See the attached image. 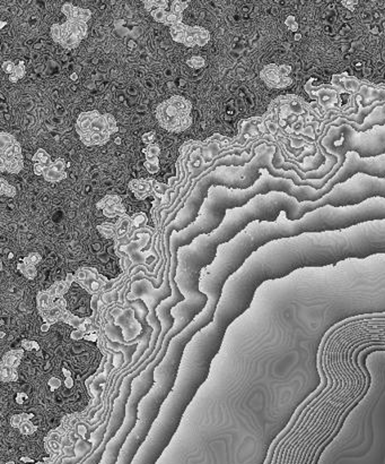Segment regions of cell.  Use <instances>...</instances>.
<instances>
[{"label": "cell", "instance_id": "cell-1", "mask_svg": "<svg viewBox=\"0 0 385 464\" xmlns=\"http://www.w3.org/2000/svg\"><path fill=\"white\" fill-rule=\"evenodd\" d=\"M375 255H385V220L274 240L249 257L247 271L259 288L265 281L285 277L300 268L324 267Z\"/></svg>", "mask_w": 385, "mask_h": 464}, {"label": "cell", "instance_id": "cell-2", "mask_svg": "<svg viewBox=\"0 0 385 464\" xmlns=\"http://www.w3.org/2000/svg\"><path fill=\"white\" fill-rule=\"evenodd\" d=\"M374 220H385V198L372 197L359 204L348 206L325 205L304 215L297 221L277 219L273 222L255 221L230 241L231 250L245 261L264 244L304 233H317L347 229Z\"/></svg>", "mask_w": 385, "mask_h": 464}, {"label": "cell", "instance_id": "cell-3", "mask_svg": "<svg viewBox=\"0 0 385 464\" xmlns=\"http://www.w3.org/2000/svg\"><path fill=\"white\" fill-rule=\"evenodd\" d=\"M321 147L330 157L337 160V164L328 174L331 179L339 171L350 152H355L363 159L385 154V125L374 126L365 132H358L349 124L330 126L321 141Z\"/></svg>", "mask_w": 385, "mask_h": 464}, {"label": "cell", "instance_id": "cell-4", "mask_svg": "<svg viewBox=\"0 0 385 464\" xmlns=\"http://www.w3.org/2000/svg\"><path fill=\"white\" fill-rule=\"evenodd\" d=\"M118 129L116 118L110 113L102 115L97 110L82 112L76 121V132L86 146L105 145Z\"/></svg>", "mask_w": 385, "mask_h": 464}, {"label": "cell", "instance_id": "cell-5", "mask_svg": "<svg viewBox=\"0 0 385 464\" xmlns=\"http://www.w3.org/2000/svg\"><path fill=\"white\" fill-rule=\"evenodd\" d=\"M192 104L181 95H174L159 103L156 108V119L164 129L171 133H182L192 125Z\"/></svg>", "mask_w": 385, "mask_h": 464}, {"label": "cell", "instance_id": "cell-6", "mask_svg": "<svg viewBox=\"0 0 385 464\" xmlns=\"http://www.w3.org/2000/svg\"><path fill=\"white\" fill-rule=\"evenodd\" d=\"M0 171L18 175L24 168L22 147L11 134L0 133Z\"/></svg>", "mask_w": 385, "mask_h": 464}, {"label": "cell", "instance_id": "cell-7", "mask_svg": "<svg viewBox=\"0 0 385 464\" xmlns=\"http://www.w3.org/2000/svg\"><path fill=\"white\" fill-rule=\"evenodd\" d=\"M87 23L79 20H66L63 24H53L51 36L54 42L66 49H75L87 36Z\"/></svg>", "mask_w": 385, "mask_h": 464}, {"label": "cell", "instance_id": "cell-8", "mask_svg": "<svg viewBox=\"0 0 385 464\" xmlns=\"http://www.w3.org/2000/svg\"><path fill=\"white\" fill-rule=\"evenodd\" d=\"M172 39L175 42L184 44L188 48L199 45L204 46L210 41V33L208 29L201 26H189L181 23L170 28Z\"/></svg>", "mask_w": 385, "mask_h": 464}, {"label": "cell", "instance_id": "cell-9", "mask_svg": "<svg viewBox=\"0 0 385 464\" xmlns=\"http://www.w3.org/2000/svg\"><path fill=\"white\" fill-rule=\"evenodd\" d=\"M165 186L153 179H133L129 183L130 191L138 200L143 201L151 195L163 196Z\"/></svg>", "mask_w": 385, "mask_h": 464}, {"label": "cell", "instance_id": "cell-10", "mask_svg": "<svg viewBox=\"0 0 385 464\" xmlns=\"http://www.w3.org/2000/svg\"><path fill=\"white\" fill-rule=\"evenodd\" d=\"M43 178L49 183H59L67 178L66 162L63 159H57L56 161L45 169L43 171Z\"/></svg>", "mask_w": 385, "mask_h": 464}, {"label": "cell", "instance_id": "cell-11", "mask_svg": "<svg viewBox=\"0 0 385 464\" xmlns=\"http://www.w3.org/2000/svg\"><path fill=\"white\" fill-rule=\"evenodd\" d=\"M61 11L67 17V20H79V22L87 23L92 17V12L90 9L74 6L70 2L63 3Z\"/></svg>", "mask_w": 385, "mask_h": 464}, {"label": "cell", "instance_id": "cell-12", "mask_svg": "<svg viewBox=\"0 0 385 464\" xmlns=\"http://www.w3.org/2000/svg\"><path fill=\"white\" fill-rule=\"evenodd\" d=\"M32 160H33V170H34V174L37 176L43 175V171L53 162L51 160V157H50V154L43 149L37 150L36 153L34 154V157L32 158Z\"/></svg>", "mask_w": 385, "mask_h": 464}, {"label": "cell", "instance_id": "cell-13", "mask_svg": "<svg viewBox=\"0 0 385 464\" xmlns=\"http://www.w3.org/2000/svg\"><path fill=\"white\" fill-rule=\"evenodd\" d=\"M97 231L100 232L101 234L103 235L104 238L110 239V238H118V229H117V225L116 223H109V222H104L102 225L97 226Z\"/></svg>", "mask_w": 385, "mask_h": 464}, {"label": "cell", "instance_id": "cell-14", "mask_svg": "<svg viewBox=\"0 0 385 464\" xmlns=\"http://www.w3.org/2000/svg\"><path fill=\"white\" fill-rule=\"evenodd\" d=\"M116 225H117V229H118V238H121L122 235H125L127 232L132 228L131 217H129V215H127V214L124 215V217H120Z\"/></svg>", "mask_w": 385, "mask_h": 464}, {"label": "cell", "instance_id": "cell-15", "mask_svg": "<svg viewBox=\"0 0 385 464\" xmlns=\"http://www.w3.org/2000/svg\"><path fill=\"white\" fill-rule=\"evenodd\" d=\"M126 208L124 206V204H116V205H112V206H109V208H105L103 210V214H104V217H107L109 219H113V218H117V217H124V215H126Z\"/></svg>", "mask_w": 385, "mask_h": 464}, {"label": "cell", "instance_id": "cell-16", "mask_svg": "<svg viewBox=\"0 0 385 464\" xmlns=\"http://www.w3.org/2000/svg\"><path fill=\"white\" fill-rule=\"evenodd\" d=\"M116 204H122L121 197L111 194V195L104 196L100 202H97L96 209L103 211L105 208H109V206H112V205H116Z\"/></svg>", "mask_w": 385, "mask_h": 464}, {"label": "cell", "instance_id": "cell-17", "mask_svg": "<svg viewBox=\"0 0 385 464\" xmlns=\"http://www.w3.org/2000/svg\"><path fill=\"white\" fill-rule=\"evenodd\" d=\"M25 71H26V69H25L24 61H19L18 65H16L12 74L9 75V81L11 83H17L18 79L23 78L25 76Z\"/></svg>", "mask_w": 385, "mask_h": 464}, {"label": "cell", "instance_id": "cell-18", "mask_svg": "<svg viewBox=\"0 0 385 464\" xmlns=\"http://www.w3.org/2000/svg\"><path fill=\"white\" fill-rule=\"evenodd\" d=\"M182 18H183L182 14H177V12L170 10V11H167V15H166V18H165L164 25H166V26H170V27H173V26H175V25L181 24L182 23Z\"/></svg>", "mask_w": 385, "mask_h": 464}, {"label": "cell", "instance_id": "cell-19", "mask_svg": "<svg viewBox=\"0 0 385 464\" xmlns=\"http://www.w3.org/2000/svg\"><path fill=\"white\" fill-rule=\"evenodd\" d=\"M0 192L1 195H5L8 197H15L16 196V188L7 183L5 178L0 179Z\"/></svg>", "mask_w": 385, "mask_h": 464}, {"label": "cell", "instance_id": "cell-20", "mask_svg": "<svg viewBox=\"0 0 385 464\" xmlns=\"http://www.w3.org/2000/svg\"><path fill=\"white\" fill-rule=\"evenodd\" d=\"M143 5H145V9L150 12L153 9H157V8H164V9H166L168 7V1H166V0H159V1H156V0H147V1H143Z\"/></svg>", "mask_w": 385, "mask_h": 464}, {"label": "cell", "instance_id": "cell-21", "mask_svg": "<svg viewBox=\"0 0 385 464\" xmlns=\"http://www.w3.org/2000/svg\"><path fill=\"white\" fill-rule=\"evenodd\" d=\"M143 153L146 155V160L158 158V155L160 154V146L156 144V143L147 145L146 149L143 150Z\"/></svg>", "mask_w": 385, "mask_h": 464}, {"label": "cell", "instance_id": "cell-22", "mask_svg": "<svg viewBox=\"0 0 385 464\" xmlns=\"http://www.w3.org/2000/svg\"><path fill=\"white\" fill-rule=\"evenodd\" d=\"M148 221L147 215L145 213H136L131 217V223H132V228H140L145 226Z\"/></svg>", "mask_w": 385, "mask_h": 464}, {"label": "cell", "instance_id": "cell-23", "mask_svg": "<svg viewBox=\"0 0 385 464\" xmlns=\"http://www.w3.org/2000/svg\"><path fill=\"white\" fill-rule=\"evenodd\" d=\"M145 168L147 169V171L149 172L150 175L157 174V172L159 171V159L156 158V159L146 160Z\"/></svg>", "mask_w": 385, "mask_h": 464}, {"label": "cell", "instance_id": "cell-24", "mask_svg": "<svg viewBox=\"0 0 385 464\" xmlns=\"http://www.w3.org/2000/svg\"><path fill=\"white\" fill-rule=\"evenodd\" d=\"M187 65L191 67V68L193 69H199V68H202V67H205L206 61H205V59L200 56H193L190 59H188Z\"/></svg>", "mask_w": 385, "mask_h": 464}, {"label": "cell", "instance_id": "cell-25", "mask_svg": "<svg viewBox=\"0 0 385 464\" xmlns=\"http://www.w3.org/2000/svg\"><path fill=\"white\" fill-rule=\"evenodd\" d=\"M150 15L153 16V18L158 23H163L165 22V18H166L167 11L164 8H157V9H153L150 11Z\"/></svg>", "mask_w": 385, "mask_h": 464}, {"label": "cell", "instance_id": "cell-26", "mask_svg": "<svg viewBox=\"0 0 385 464\" xmlns=\"http://www.w3.org/2000/svg\"><path fill=\"white\" fill-rule=\"evenodd\" d=\"M188 8V1H179V0H175V1H172L171 5V11L177 12V14H182L184 9Z\"/></svg>", "mask_w": 385, "mask_h": 464}, {"label": "cell", "instance_id": "cell-27", "mask_svg": "<svg viewBox=\"0 0 385 464\" xmlns=\"http://www.w3.org/2000/svg\"><path fill=\"white\" fill-rule=\"evenodd\" d=\"M15 67H16V65L14 64V62L10 61V60H7V61L2 62L1 68H2L3 71H5L6 74H8V76H9L10 74H12V71H14Z\"/></svg>", "mask_w": 385, "mask_h": 464}, {"label": "cell", "instance_id": "cell-28", "mask_svg": "<svg viewBox=\"0 0 385 464\" xmlns=\"http://www.w3.org/2000/svg\"><path fill=\"white\" fill-rule=\"evenodd\" d=\"M155 137H156V135H155L154 132H148V133H145L142 135L141 139H142L143 143H146L147 145H149V144H154Z\"/></svg>", "mask_w": 385, "mask_h": 464}]
</instances>
